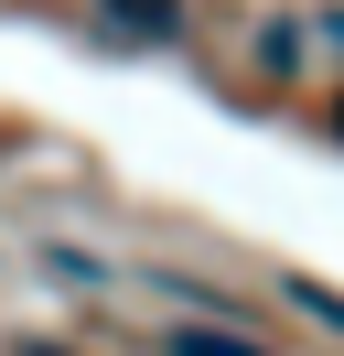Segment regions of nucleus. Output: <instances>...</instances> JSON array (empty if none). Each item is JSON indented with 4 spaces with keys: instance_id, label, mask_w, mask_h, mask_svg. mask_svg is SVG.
I'll return each mask as SVG.
<instances>
[{
    "instance_id": "4",
    "label": "nucleus",
    "mask_w": 344,
    "mask_h": 356,
    "mask_svg": "<svg viewBox=\"0 0 344 356\" xmlns=\"http://www.w3.org/2000/svg\"><path fill=\"white\" fill-rule=\"evenodd\" d=\"M22 356H54V346H22Z\"/></svg>"
},
{
    "instance_id": "1",
    "label": "nucleus",
    "mask_w": 344,
    "mask_h": 356,
    "mask_svg": "<svg viewBox=\"0 0 344 356\" xmlns=\"http://www.w3.org/2000/svg\"><path fill=\"white\" fill-rule=\"evenodd\" d=\"M119 33H183V0H108Z\"/></svg>"
},
{
    "instance_id": "3",
    "label": "nucleus",
    "mask_w": 344,
    "mask_h": 356,
    "mask_svg": "<svg viewBox=\"0 0 344 356\" xmlns=\"http://www.w3.org/2000/svg\"><path fill=\"white\" fill-rule=\"evenodd\" d=\"M172 356H258V346H226V334H205V324H194V334H172Z\"/></svg>"
},
{
    "instance_id": "2",
    "label": "nucleus",
    "mask_w": 344,
    "mask_h": 356,
    "mask_svg": "<svg viewBox=\"0 0 344 356\" xmlns=\"http://www.w3.org/2000/svg\"><path fill=\"white\" fill-rule=\"evenodd\" d=\"M291 302H301V313H322V324L344 334V291H322V281H291Z\"/></svg>"
},
{
    "instance_id": "5",
    "label": "nucleus",
    "mask_w": 344,
    "mask_h": 356,
    "mask_svg": "<svg viewBox=\"0 0 344 356\" xmlns=\"http://www.w3.org/2000/svg\"><path fill=\"white\" fill-rule=\"evenodd\" d=\"M334 130H344V108H334Z\"/></svg>"
}]
</instances>
